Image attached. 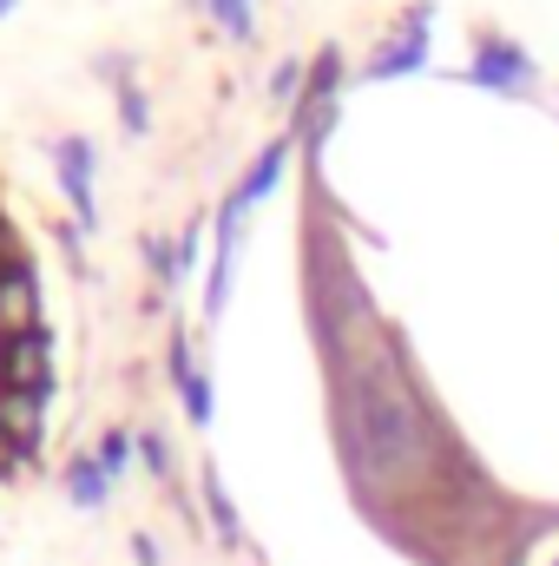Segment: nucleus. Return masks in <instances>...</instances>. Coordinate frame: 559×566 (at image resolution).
Segmentation results:
<instances>
[{
  "label": "nucleus",
  "mask_w": 559,
  "mask_h": 566,
  "mask_svg": "<svg viewBox=\"0 0 559 566\" xmlns=\"http://www.w3.org/2000/svg\"><path fill=\"white\" fill-rule=\"evenodd\" d=\"M336 343H342V363L329 369V428H336V461H342L356 501L369 514L382 501L428 507L421 494H434L447 481V468H474V461H461L454 434L428 409V389L402 356V336L376 329V343H362V349L349 336H336Z\"/></svg>",
  "instance_id": "nucleus-1"
},
{
  "label": "nucleus",
  "mask_w": 559,
  "mask_h": 566,
  "mask_svg": "<svg viewBox=\"0 0 559 566\" xmlns=\"http://www.w3.org/2000/svg\"><path fill=\"white\" fill-rule=\"evenodd\" d=\"M336 113H342V46H323L309 60V80H303V99L289 106V133H296V151L323 158V145L336 133Z\"/></svg>",
  "instance_id": "nucleus-2"
},
{
  "label": "nucleus",
  "mask_w": 559,
  "mask_h": 566,
  "mask_svg": "<svg viewBox=\"0 0 559 566\" xmlns=\"http://www.w3.org/2000/svg\"><path fill=\"white\" fill-rule=\"evenodd\" d=\"M534 80H540V66H534V53L520 40H507L500 27L474 33V46H467V86L500 93V99H534Z\"/></svg>",
  "instance_id": "nucleus-3"
},
{
  "label": "nucleus",
  "mask_w": 559,
  "mask_h": 566,
  "mask_svg": "<svg viewBox=\"0 0 559 566\" xmlns=\"http://www.w3.org/2000/svg\"><path fill=\"white\" fill-rule=\"evenodd\" d=\"M428 46H434V0H415L382 40H376V53H369V66H362V80H409L428 66Z\"/></svg>",
  "instance_id": "nucleus-4"
},
{
  "label": "nucleus",
  "mask_w": 559,
  "mask_h": 566,
  "mask_svg": "<svg viewBox=\"0 0 559 566\" xmlns=\"http://www.w3.org/2000/svg\"><path fill=\"white\" fill-rule=\"evenodd\" d=\"M93 171H99V145L86 139V133L53 139V178H60V198L73 205V218H80V238L99 231V191H93Z\"/></svg>",
  "instance_id": "nucleus-5"
},
{
  "label": "nucleus",
  "mask_w": 559,
  "mask_h": 566,
  "mask_svg": "<svg viewBox=\"0 0 559 566\" xmlns=\"http://www.w3.org/2000/svg\"><path fill=\"white\" fill-rule=\"evenodd\" d=\"M165 376H171V396H178L184 422L211 428L218 396H211V376H204V363H198V336H191V329H171V343H165Z\"/></svg>",
  "instance_id": "nucleus-6"
},
{
  "label": "nucleus",
  "mask_w": 559,
  "mask_h": 566,
  "mask_svg": "<svg viewBox=\"0 0 559 566\" xmlns=\"http://www.w3.org/2000/svg\"><path fill=\"white\" fill-rule=\"evenodd\" d=\"M244 205L224 191V205H218V218H211V277H204V323H218L224 316V303H231V264H238V244H244Z\"/></svg>",
  "instance_id": "nucleus-7"
},
{
  "label": "nucleus",
  "mask_w": 559,
  "mask_h": 566,
  "mask_svg": "<svg viewBox=\"0 0 559 566\" xmlns=\"http://www.w3.org/2000/svg\"><path fill=\"white\" fill-rule=\"evenodd\" d=\"M53 382V329L27 323L0 336V389H46Z\"/></svg>",
  "instance_id": "nucleus-8"
},
{
  "label": "nucleus",
  "mask_w": 559,
  "mask_h": 566,
  "mask_svg": "<svg viewBox=\"0 0 559 566\" xmlns=\"http://www.w3.org/2000/svg\"><path fill=\"white\" fill-rule=\"evenodd\" d=\"M40 323V271L27 251H0V336Z\"/></svg>",
  "instance_id": "nucleus-9"
},
{
  "label": "nucleus",
  "mask_w": 559,
  "mask_h": 566,
  "mask_svg": "<svg viewBox=\"0 0 559 566\" xmlns=\"http://www.w3.org/2000/svg\"><path fill=\"white\" fill-rule=\"evenodd\" d=\"M198 507H204V527L218 534V547H231V554H244V547H251V534H244V521H238V501H231V488H224L218 461H204V468H198Z\"/></svg>",
  "instance_id": "nucleus-10"
},
{
  "label": "nucleus",
  "mask_w": 559,
  "mask_h": 566,
  "mask_svg": "<svg viewBox=\"0 0 559 566\" xmlns=\"http://www.w3.org/2000/svg\"><path fill=\"white\" fill-rule=\"evenodd\" d=\"M289 158H296V133H277V139H271L264 151H257V158H251V171H244V178L231 185V198H238L244 211H257V205H264V198H271V191L283 185Z\"/></svg>",
  "instance_id": "nucleus-11"
},
{
  "label": "nucleus",
  "mask_w": 559,
  "mask_h": 566,
  "mask_svg": "<svg viewBox=\"0 0 559 566\" xmlns=\"http://www.w3.org/2000/svg\"><path fill=\"white\" fill-rule=\"evenodd\" d=\"M99 66L113 73V99H119V126H126V139H151V93H145V80L119 60V53H106Z\"/></svg>",
  "instance_id": "nucleus-12"
},
{
  "label": "nucleus",
  "mask_w": 559,
  "mask_h": 566,
  "mask_svg": "<svg viewBox=\"0 0 559 566\" xmlns=\"http://www.w3.org/2000/svg\"><path fill=\"white\" fill-rule=\"evenodd\" d=\"M60 474H66V494H73V507H86V514H99V507L113 501V474L99 468V454H93V448H73Z\"/></svg>",
  "instance_id": "nucleus-13"
},
{
  "label": "nucleus",
  "mask_w": 559,
  "mask_h": 566,
  "mask_svg": "<svg viewBox=\"0 0 559 566\" xmlns=\"http://www.w3.org/2000/svg\"><path fill=\"white\" fill-rule=\"evenodd\" d=\"M191 7H204L224 40H238V46L257 40V0H191Z\"/></svg>",
  "instance_id": "nucleus-14"
},
{
  "label": "nucleus",
  "mask_w": 559,
  "mask_h": 566,
  "mask_svg": "<svg viewBox=\"0 0 559 566\" xmlns=\"http://www.w3.org/2000/svg\"><path fill=\"white\" fill-rule=\"evenodd\" d=\"M133 448H139V461H145V474H151V481L178 488V454H171L165 428H133Z\"/></svg>",
  "instance_id": "nucleus-15"
},
{
  "label": "nucleus",
  "mask_w": 559,
  "mask_h": 566,
  "mask_svg": "<svg viewBox=\"0 0 559 566\" xmlns=\"http://www.w3.org/2000/svg\"><path fill=\"white\" fill-rule=\"evenodd\" d=\"M139 258H145V271H151V283H158V296L184 290V283H178V271H171V238H165V231H145V238H139Z\"/></svg>",
  "instance_id": "nucleus-16"
},
{
  "label": "nucleus",
  "mask_w": 559,
  "mask_h": 566,
  "mask_svg": "<svg viewBox=\"0 0 559 566\" xmlns=\"http://www.w3.org/2000/svg\"><path fill=\"white\" fill-rule=\"evenodd\" d=\"M93 454H99V468H106V474H113V481H119V474H126V468H133V454H139V448H133V428H106V434H99V448H93Z\"/></svg>",
  "instance_id": "nucleus-17"
},
{
  "label": "nucleus",
  "mask_w": 559,
  "mask_h": 566,
  "mask_svg": "<svg viewBox=\"0 0 559 566\" xmlns=\"http://www.w3.org/2000/svg\"><path fill=\"white\" fill-rule=\"evenodd\" d=\"M204 244H211V238H204V224H184V231L171 238V271H178V283L191 277V264L204 258Z\"/></svg>",
  "instance_id": "nucleus-18"
},
{
  "label": "nucleus",
  "mask_w": 559,
  "mask_h": 566,
  "mask_svg": "<svg viewBox=\"0 0 559 566\" xmlns=\"http://www.w3.org/2000/svg\"><path fill=\"white\" fill-rule=\"evenodd\" d=\"M303 80H309V60H283L277 73H271V99L277 106H296L303 99Z\"/></svg>",
  "instance_id": "nucleus-19"
},
{
  "label": "nucleus",
  "mask_w": 559,
  "mask_h": 566,
  "mask_svg": "<svg viewBox=\"0 0 559 566\" xmlns=\"http://www.w3.org/2000/svg\"><path fill=\"white\" fill-rule=\"evenodd\" d=\"M133 560H139V566H165V554H158V541H151L145 527L133 534Z\"/></svg>",
  "instance_id": "nucleus-20"
},
{
  "label": "nucleus",
  "mask_w": 559,
  "mask_h": 566,
  "mask_svg": "<svg viewBox=\"0 0 559 566\" xmlns=\"http://www.w3.org/2000/svg\"><path fill=\"white\" fill-rule=\"evenodd\" d=\"M7 13H20V0H0V20H7Z\"/></svg>",
  "instance_id": "nucleus-21"
},
{
  "label": "nucleus",
  "mask_w": 559,
  "mask_h": 566,
  "mask_svg": "<svg viewBox=\"0 0 559 566\" xmlns=\"http://www.w3.org/2000/svg\"><path fill=\"white\" fill-rule=\"evenodd\" d=\"M553 566H559V554H553Z\"/></svg>",
  "instance_id": "nucleus-22"
},
{
  "label": "nucleus",
  "mask_w": 559,
  "mask_h": 566,
  "mask_svg": "<svg viewBox=\"0 0 559 566\" xmlns=\"http://www.w3.org/2000/svg\"><path fill=\"white\" fill-rule=\"evenodd\" d=\"M244 566H251V560H244Z\"/></svg>",
  "instance_id": "nucleus-23"
}]
</instances>
